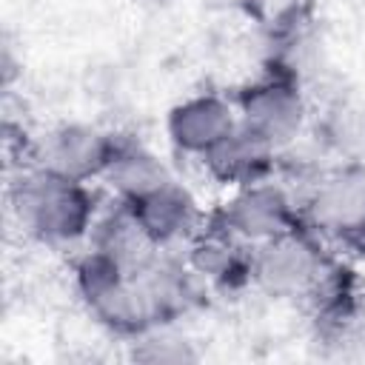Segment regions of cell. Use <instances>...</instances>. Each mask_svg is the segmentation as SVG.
I'll return each instance as SVG.
<instances>
[{
  "label": "cell",
  "mask_w": 365,
  "mask_h": 365,
  "mask_svg": "<svg viewBox=\"0 0 365 365\" xmlns=\"http://www.w3.org/2000/svg\"><path fill=\"white\" fill-rule=\"evenodd\" d=\"M77 194L60 180H43L40 185H31L26 191V208L34 217V222L46 231L68 234L80 222V208H77Z\"/></svg>",
  "instance_id": "6da1fadb"
},
{
  "label": "cell",
  "mask_w": 365,
  "mask_h": 365,
  "mask_svg": "<svg viewBox=\"0 0 365 365\" xmlns=\"http://www.w3.org/2000/svg\"><path fill=\"white\" fill-rule=\"evenodd\" d=\"M222 131H225V111L214 103H197L185 108V114L180 111L177 117V134L185 143H208L217 140Z\"/></svg>",
  "instance_id": "7a4b0ae2"
},
{
  "label": "cell",
  "mask_w": 365,
  "mask_h": 365,
  "mask_svg": "<svg viewBox=\"0 0 365 365\" xmlns=\"http://www.w3.org/2000/svg\"><path fill=\"white\" fill-rule=\"evenodd\" d=\"M322 214L334 222H354L365 214V188L356 182H342L322 197Z\"/></svg>",
  "instance_id": "3957f363"
}]
</instances>
